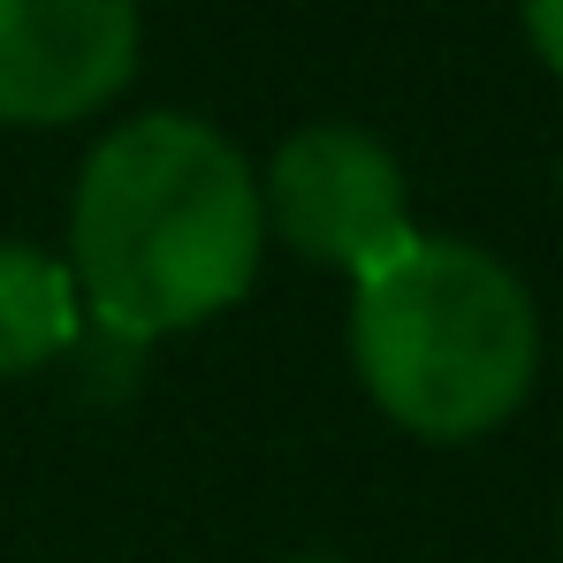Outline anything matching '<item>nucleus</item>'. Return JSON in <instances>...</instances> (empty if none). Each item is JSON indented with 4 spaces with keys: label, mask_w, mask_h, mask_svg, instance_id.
Returning a JSON list of instances; mask_svg holds the SVG:
<instances>
[{
    "label": "nucleus",
    "mask_w": 563,
    "mask_h": 563,
    "mask_svg": "<svg viewBox=\"0 0 563 563\" xmlns=\"http://www.w3.org/2000/svg\"><path fill=\"white\" fill-rule=\"evenodd\" d=\"M267 213L252 161L190 114L107 130L69 198V282L107 335L153 343L229 312L260 275Z\"/></svg>",
    "instance_id": "f257e3e1"
},
{
    "label": "nucleus",
    "mask_w": 563,
    "mask_h": 563,
    "mask_svg": "<svg viewBox=\"0 0 563 563\" xmlns=\"http://www.w3.org/2000/svg\"><path fill=\"white\" fill-rule=\"evenodd\" d=\"M351 366L419 442L495 434L541 374L533 289L465 236H404L351 297Z\"/></svg>",
    "instance_id": "f03ea898"
},
{
    "label": "nucleus",
    "mask_w": 563,
    "mask_h": 563,
    "mask_svg": "<svg viewBox=\"0 0 563 563\" xmlns=\"http://www.w3.org/2000/svg\"><path fill=\"white\" fill-rule=\"evenodd\" d=\"M260 213L289 252L351 282L411 236V190H404L396 153L351 122L297 130L260 184Z\"/></svg>",
    "instance_id": "7ed1b4c3"
},
{
    "label": "nucleus",
    "mask_w": 563,
    "mask_h": 563,
    "mask_svg": "<svg viewBox=\"0 0 563 563\" xmlns=\"http://www.w3.org/2000/svg\"><path fill=\"white\" fill-rule=\"evenodd\" d=\"M137 69V0H0V122H85Z\"/></svg>",
    "instance_id": "20e7f679"
},
{
    "label": "nucleus",
    "mask_w": 563,
    "mask_h": 563,
    "mask_svg": "<svg viewBox=\"0 0 563 563\" xmlns=\"http://www.w3.org/2000/svg\"><path fill=\"white\" fill-rule=\"evenodd\" d=\"M77 282L62 260L31 252V244H0V380L38 374L62 351H77Z\"/></svg>",
    "instance_id": "39448f33"
},
{
    "label": "nucleus",
    "mask_w": 563,
    "mask_h": 563,
    "mask_svg": "<svg viewBox=\"0 0 563 563\" xmlns=\"http://www.w3.org/2000/svg\"><path fill=\"white\" fill-rule=\"evenodd\" d=\"M518 15H526V38H533V54L549 62L563 77V0H518Z\"/></svg>",
    "instance_id": "423d86ee"
},
{
    "label": "nucleus",
    "mask_w": 563,
    "mask_h": 563,
    "mask_svg": "<svg viewBox=\"0 0 563 563\" xmlns=\"http://www.w3.org/2000/svg\"><path fill=\"white\" fill-rule=\"evenodd\" d=\"M297 563H343V556H297Z\"/></svg>",
    "instance_id": "0eeeda50"
},
{
    "label": "nucleus",
    "mask_w": 563,
    "mask_h": 563,
    "mask_svg": "<svg viewBox=\"0 0 563 563\" xmlns=\"http://www.w3.org/2000/svg\"><path fill=\"white\" fill-rule=\"evenodd\" d=\"M556 549H563V518H556Z\"/></svg>",
    "instance_id": "6e6552de"
},
{
    "label": "nucleus",
    "mask_w": 563,
    "mask_h": 563,
    "mask_svg": "<svg viewBox=\"0 0 563 563\" xmlns=\"http://www.w3.org/2000/svg\"><path fill=\"white\" fill-rule=\"evenodd\" d=\"M556 176H563V161H556Z\"/></svg>",
    "instance_id": "1a4fd4ad"
}]
</instances>
